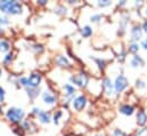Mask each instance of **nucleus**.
<instances>
[{
  "label": "nucleus",
  "instance_id": "nucleus-22",
  "mask_svg": "<svg viewBox=\"0 0 147 136\" xmlns=\"http://www.w3.org/2000/svg\"><path fill=\"white\" fill-rule=\"evenodd\" d=\"M97 3H98L99 7L103 8V7H107V6L112 5V1H110V0H103V1H98Z\"/></svg>",
  "mask_w": 147,
  "mask_h": 136
},
{
  "label": "nucleus",
  "instance_id": "nucleus-7",
  "mask_svg": "<svg viewBox=\"0 0 147 136\" xmlns=\"http://www.w3.org/2000/svg\"><path fill=\"white\" fill-rule=\"evenodd\" d=\"M143 37V28L140 25H134L131 29V39L134 42L140 40Z\"/></svg>",
  "mask_w": 147,
  "mask_h": 136
},
{
  "label": "nucleus",
  "instance_id": "nucleus-5",
  "mask_svg": "<svg viewBox=\"0 0 147 136\" xmlns=\"http://www.w3.org/2000/svg\"><path fill=\"white\" fill-rule=\"evenodd\" d=\"M29 80V87H32V88H38V86L40 85L41 80H42V77L40 73L37 72H33L30 74V77L28 78Z\"/></svg>",
  "mask_w": 147,
  "mask_h": 136
},
{
  "label": "nucleus",
  "instance_id": "nucleus-30",
  "mask_svg": "<svg viewBox=\"0 0 147 136\" xmlns=\"http://www.w3.org/2000/svg\"><path fill=\"white\" fill-rule=\"evenodd\" d=\"M136 84H137V87H139V88H145V86H146V85H145V82H144V81H142V80H137V82H136Z\"/></svg>",
  "mask_w": 147,
  "mask_h": 136
},
{
  "label": "nucleus",
  "instance_id": "nucleus-23",
  "mask_svg": "<svg viewBox=\"0 0 147 136\" xmlns=\"http://www.w3.org/2000/svg\"><path fill=\"white\" fill-rule=\"evenodd\" d=\"M7 24H9V20L6 16H2L0 14V25L2 27V25H7Z\"/></svg>",
  "mask_w": 147,
  "mask_h": 136
},
{
  "label": "nucleus",
  "instance_id": "nucleus-11",
  "mask_svg": "<svg viewBox=\"0 0 147 136\" xmlns=\"http://www.w3.org/2000/svg\"><path fill=\"white\" fill-rule=\"evenodd\" d=\"M130 64H131L132 68H140V67H144L145 62H144V60L142 58V56L135 55V56H132V58H131V61H130Z\"/></svg>",
  "mask_w": 147,
  "mask_h": 136
},
{
  "label": "nucleus",
  "instance_id": "nucleus-8",
  "mask_svg": "<svg viewBox=\"0 0 147 136\" xmlns=\"http://www.w3.org/2000/svg\"><path fill=\"white\" fill-rule=\"evenodd\" d=\"M103 88H104V92L106 93V95L112 96L114 94V84H112L110 78H104L103 80Z\"/></svg>",
  "mask_w": 147,
  "mask_h": 136
},
{
  "label": "nucleus",
  "instance_id": "nucleus-36",
  "mask_svg": "<svg viewBox=\"0 0 147 136\" xmlns=\"http://www.w3.org/2000/svg\"><path fill=\"white\" fill-rule=\"evenodd\" d=\"M2 112V106H1V103H0V113Z\"/></svg>",
  "mask_w": 147,
  "mask_h": 136
},
{
  "label": "nucleus",
  "instance_id": "nucleus-4",
  "mask_svg": "<svg viewBox=\"0 0 147 136\" xmlns=\"http://www.w3.org/2000/svg\"><path fill=\"white\" fill-rule=\"evenodd\" d=\"M128 85H129L128 79L124 75L120 74V75L116 77V79L114 81V89H115L116 93H121V92H123L128 87Z\"/></svg>",
  "mask_w": 147,
  "mask_h": 136
},
{
  "label": "nucleus",
  "instance_id": "nucleus-25",
  "mask_svg": "<svg viewBox=\"0 0 147 136\" xmlns=\"http://www.w3.org/2000/svg\"><path fill=\"white\" fill-rule=\"evenodd\" d=\"M13 61V54L11 53H8L6 56H5V58H3V62L6 63V64H8V63H10Z\"/></svg>",
  "mask_w": 147,
  "mask_h": 136
},
{
  "label": "nucleus",
  "instance_id": "nucleus-18",
  "mask_svg": "<svg viewBox=\"0 0 147 136\" xmlns=\"http://www.w3.org/2000/svg\"><path fill=\"white\" fill-rule=\"evenodd\" d=\"M10 49V45L8 41L6 40H0V53H5L8 52Z\"/></svg>",
  "mask_w": 147,
  "mask_h": 136
},
{
  "label": "nucleus",
  "instance_id": "nucleus-35",
  "mask_svg": "<svg viewBox=\"0 0 147 136\" xmlns=\"http://www.w3.org/2000/svg\"><path fill=\"white\" fill-rule=\"evenodd\" d=\"M0 33H3V29H2V27L0 25Z\"/></svg>",
  "mask_w": 147,
  "mask_h": 136
},
{
  "label": "nucleus",
  "instance_id": "nucleus-10",
  "mask_svg": "<svg viewBox=\"0 0 147 136\" xmlns=\"http://www.w3.org/2000/svg\"><path fill=\"white\" fill-rule=\"evenodd\" d=\"M147 124V113L144 110H139L137 112V125L138 126H145Z\"/></svg>",
  "mask_w": 147,
  "mask_h": 136
},
{
  "label": "nucleus",
  "instance_id": "nucleus-21",
  "mask_svg": "<svg viewBox=\"0 0 147 136\" xmlns=\"http://www.w3.org/2000/svg\"><path fill=\"white\" fill-rule=\"evenodd\" d=\"M102 18H103V15H100V14H95V15H92V16L90 17V21L96 23V22H99Z\"/></svg>",
  "mask_w": 147,
  "mask_h": 136
},
{
  "label": "nucleus",
  "instance_id": "nucleus-29",
  "mask_svg": "<svg viewBox=\"0 0 147 136\" xmlns=\"http://www.w3.org/2000/svg\"><path fill=\"white\" fill-rule=\"evenodd\" d=\"M5 95H6V93H5V89L0 86V102H2L3 100H5Z\"/></svg>",
  "mask_w": 147,
  "mask_h": 136
},
{
  "label": "nucleus",
  "instance_id": "nucleus-16",
  "mask_svg": "<svg viewBox=\"0 0 147 136\" xmlns=\"http://www.w3.org/2000/svg\"><path fill=\"white\" fill-rule=\"evenodd\" d=\"M39 88H32V87H26V93L29 95V97L31 99H36L39 95Z\"/></svg>",
  "mask_w": 147,
  "mask_h": 136
},
{
  "label": "nucleus",
  "instance_id": "nucleus-1",
  "mask_svg": "<svg viewBox=\"0 0 147 136\" xmlns=\"http://www.w3.org/2000/svg\"><path fill=\"white\" fill-rule=\"evenodd\" d=\"M0 10L9 15H17L22 13V5L17 1L3 0L0 1Z\"/></svg>",
  "mask_w": 147,
  "mask_h": 136
},
{
  "label": "nucleus",
  "instance_id": "nucleus-6",
  "mask_svg": "<svg viewBox=\"0 0 147 136\" xmlns=\"http://www.w3.org/2000/svg\"><path fill=\"white\" fill-rule=\"evenodd\" d=\"M87 105V97L83 95H80L78 97H75L73 101V107L76 111H81L84 109V106Z\"/></svg>",
  "mask_w": 147,
  "mask_h": 136
},
{
  "label": "nucleus",
  "instance_id": "nucleus-31",
  "mask_svg": "<svg viewBox=\"0 0 147 136\" xmlns=\"http://www.w3.org/2000/svg\"><path fill=\"white\" fill-rule=\"evenodd\" d=\"M32 113H33V114H37V116H39V114L41 113V110H40L39 107H33V110H32Z\"/></svg>",
  "mask_w": 147,
  "mask_h": 136
},
{
  "label": "nucleus",
  "instance_id": "nucleus-32",
  "mask_svg": "<svg viewBox=\"0 0 147 136\" xmlns=\"http://www.w3.org/2000/svg\"><path fill=\"white\" fill-rule=\"evenodd\" d=\"M142 47H143L145 50H147V38L145 39V40H143V42H142Z\"/></svg>",
  "mask_w": 147,
  "mask_h": 136
},
{
  "label": "nucleus",
  "instance_id": "nucleus-13",
  "mask_svg": "<svg viewBox=\"0 0 147 136\" xmlns=\"http://www.w3.org/2000/svg\"><path fill=\"white\" fill-rule=\"evenodd\" d=\"M55 61H56V63H57L59 67H62V68H69V67H70L69 60H67L65 56H63V55H58Z\"/></svg>",
  "mask_w": 147,
  "mask_h": 136
},
{
  "label": "nucleus",
  "instance_id": "nucleus-12",
  "mask_svg": "<svg viewBox=\"0 0 147 136\" xmlns=\"http://www.w3.org/2000/svg\"><path fill=\"white\" fill-rule=\"evenodd\" d=\"M119 111H120V113H122V114H124V116H131V114L134 113L135 109H134V106H132V105L123 104V105H121V106H120Z\"/></svg>",
  "mask_w": 147,
  "mask_h": 136
},
{
  "label": "nucleus",
  "instance_id": "nucleus-34",
  "mask_svg": "<svg viewBox=\"0 0 147 136\" xmlns=\"http://www.w3.org/2000/svg\"><path fill=\"white\" fill-rule=\"evenodd\" d=\"M38 3H39V5H46V3H47V1H46V0H39V1H38Z\"/></svg>",
  "mask_w": 147,
  "mask_h": 136
},
{
  "label": "nucleus",
  "instance_id": "nucleus-24",
  "mask_svg": "<svg viewBox=\"0 0 147 136\" xmlns=\"http://www.w3.org/2000/svg\"><path fill=\"white\" fill-rule=\"evenodd\" d=\"M63 116V112L62 111H56V113H55V116H54V122L55 124H58V120H59V118Z\"/></svg>",
  "mask_w": 147,
  "mask_h": 136
},
{
  "label": "nucleus",
  "instance_id": "nucleus-15",
  "mask_svg": "<svg viewBox=\"0 0 147 136\" xmlns=\"http://www.w3.org/2000/svg\"><path fill=\"white\" fill-rule=\"evenodd\" d=\"M38 119L40 120V122L42 124H49L50 122V114L48 112L41 111V113L38 116Z\"/></svg>",
  "mask_w": 147,
  "mask_h": 136
},
{
  "label": "nucleus",
  "instance_id": "nucleus-19",
  "mask_svg": "<svg viewBox=\"0 0 147 136\" xmlns=\"http://www.w3.org/2000/svg\"><path fill=\"white\" fill-rule=\"evenodd\" d=\"M129 52L130 53H132V54H136L138 50H139V45L137 44V42H132V44H130L129 45Z\"/></svg>",
  "mask_w": 147,
  "mask_h": 136
},
{
  "label": "nucleus",
  "instance_id": "nucleus-27",
  "mask_svg": "<svg viewBox=\"0 0 147 136\" xmlns=\"http://www.w3.org/2000/svg\"><path fill=\"white\" fill-rule=\"evenodd\" d=\"M135 136H147V127L143 128V129H140Z\"/></svg>",
  "mask_w": 147,
  "mask_h": 136
},
{
  "label": "nucleus",
  "instance_id": "nucleus-14",
  "mask_svg": "<svg viewBox=\"0 0 147 136\" xmlns=\"http://www.w3.org/2000/svg\"><path fill=\"white\" fill-rule=\"evenodd\" d=\"M75 94V88L72 85H65L64 86V95L67 99H72Z\"/></svg>",
  "mask_w": 147,
  "mask_h": 136
},
{
  "label": "nucleus",
  "instance_id": "nucleus-26",
  "mask_svg": "<svg viewBox=\"0 0 147 136\" xmlns=\"http://www.w3.org/2000/svg\"><path fill=\"white\" fill-rule=\"evenodd\" d=\"M20 84H21L22 86H24V87H29V80H28V78L22 77V78L20 79Z\"/></svg>",
  "mask_w": 147,
  "mask_h": 136
},
{
  "label": "nucleus",
  "instance_id": "nucleus-37",
  "mask_svg": "<svg viewBox=\"0 0 147 136\" xmlns=\"http://www.w3.org/2000/svg\"><path fill=\"white\" fill-rule=\"evenodd\" d=\"M1 73H2V71H1V69H0V77H1Z\"/></svg>",
  "mask_w": 147,
  "mask_h": 136
},
{
  "label": "nucleus",
  "instance_id": "nucleus-28",
  "mask_svg": "<svg viewBox=\"0 0 147 136\" xmlns=\"http://www.w3.org/2000/svg\"><path fill=\"white\" fill-rule=\"evenodd\" d=\"M112 135H113V136H125V135H124V133H123L121 129H114Z\"/></svg>",
  "mask_w": 147,
  "mask_h": 136
},
{
  "label": "nucleus",
  "instance_id": "nucleus-20",
  "mask_svg": "<svg viewBox=\"0 0 147 136\" xmlns=\"http://www.w3.org/2000/svg\"><path fill=\"white\" fill-rule=\"evenodd\" d=\"M95 62L97 63V65H98V68L99 69H105V67H106V62L104 61V60H102V58H96L95 60Z\"/></svg>",
  "mask_w": 147,
  "mask_h": 136
},
{
  "label": "nucleus",
  "instance_id": "nucleus-3",
  "mask_svg": "<svg viewBox=\"0 0 147 136\" xmlns=\"http://www.w3.org/2000/svg\"><path fill=\"white\" fill-rule=\"evenodd\" d=\"M70 81L74 84L75 86L78 87H86L88 85V81H89V78L86 73H78V74H74L70 78Z\"/></svg>",
  "mask_w": 147,
  "mask_h": 136
},
{
  "label": "nucleus",
  "instance_id": "nucleus-38",
  "mask_svg": "<svg viewBox=\"0 0 147 136\" xmlns=\"http://www.w3.org/2000/svg\"><path fill=\"white\" fill-rule=\"evenodd\" d=\"M145 14L147 15V7H146V10H145Z\"/></svg>",
  "mask_w": 147,
  "mask_h": 136
},
{
  "label": "nucleus",
  "instance_id": "nucleus-17",
  "mask_svg": "<svg viewBox=\"0 0 147 136\" xmlns=\"http://www.w3.org/2000/svg\"><path fill=\"white\" fill-rule=\"evenodd\" d=\"M91 34H92V29L89 25H86V27H83L81 29V35L83 38H89Z\"/></svg>",
  "mask_w": 147,
  "mask_h": 136
},
{
  "label": "nucleus",
  "instance_id": "nucleus-2",
  "mask_svg": "<svg viewBox=\"0 0 147 136\" xmlns=\"http://www.w3.org/2000/svg\"><path fill=\"white\" fill-rule=\"evenodd\" d=\"M6 117L7 119L13 122V124H18L22 121L23 117H24V111L23 109H20V107H9L6 112Z\"/></svg>",
  "mask_w": 147,
  "mask_h": 136
},
{
  "label": "nucleus",
  "instance_id": "nucleus-9",
  "mask_svg": "<svg viewBox=\"0 0 147 136\" xmlns=\"http://www.w3.org/2000/svg\"><path fill=\"white\" fill-rule=\"evenodd\" d=\"M42 100H43V102L46 103V104L53 105V104L56 103V96H55L50 90H46V92H43V94H42Z\"/></svg>",
  "mask_w": 147,
  "mask_h": 136
},
{
  "label": "nucleus",
  "instance_id": "nucleus-33",
  "mask_svg": "<svg viewBox=\"0 0 147 136\" xmlns=\"http://www.w3.org/2000/svg\"><path fill=\"white\" fill-rule=\"evenodd\" d=\"M143 30L147 33V20L144 22V24H143Z\"/></svg>",
  "mask_w": 147,
  "mask_h": 136
}]
</instances>
